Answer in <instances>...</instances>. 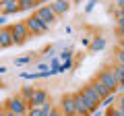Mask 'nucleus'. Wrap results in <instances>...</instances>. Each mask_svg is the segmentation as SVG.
Listing matches in <instances>:
<instances>
[{
    "instance_id": "nucleus-16",
    "label": "nucleus",
    "mask_w": 124,
    "mask_h": 116,
    "mask_svg": "<svg viewBox=\"0 0 124 116\" xmlns=\"http://www.w3.org/2000/svg\"><path fill=\"white\" fill-rule=\"evenodd\" d=\"M33 93H35V87H33V85H23V87H21V91H19V95H21V98L25 99L27 104L31 102V98H33Z\"/></svg>"
},
{
    "instance_id": "nucleus-41",
    "label": "nucleus",
    "mask_w": 124,
    "mask_h": 116,
    "mask_svg": "<svg viewBox=\"0 0 124 116\" xmlns=\"http://www.w3.org/2000/svg\"><path fill=\"white\" fill-rule=\"evenodd\" d=\"M50 2H56V0H50Z\"/></svg>"
},
{
    "instance_id": "nucleus-7",
    "label": "nucleus",
    "mask_w": 124,
    "mask_h": 116,
    "mask_svg": "<svg viewBox=\"0 0 124 116\" xmlns=\"http://www.w3.org/2000/svg\"><path fill=\"white\" fill-rule=\"evenodd\" d=\"M60 110L64 116H77V108H75V93H64L60 98Z\"/></svg>"
},
{
    "instance_id": "nucleus-35",
    "label": "nucleus",
    "mask_w": 124,
    "mask_h": 116,
    "mask_svg": "<svg viewBox=\"0 0 124 116\" xmlns=\"http://www.w3.org/2000/svg\"><path fill=\"white\" fill-rule=\"evenodd\" d=\"M2 73H6V66H0V75H2Z\"/></svg>"
},
{
    "instance_id": "nucleus-24",
    "label": "nucleus",
    "mask_w": 124,
    "mask_h": 116,
    "mask_svg": "<svg viewBox=\"0 0 124 116\" xmlns=\"http://www.w3.org/2000/svg\"><path fill=\"white\" fill-rule=\"evenodd\" d=\"M31 60H33L31 56H21V58L15 60V64H17V66H25V64H31Z\"/></svg>"
},
{
    "instance_id": "nucleus-18",
    "label": "nucleus",
    "mask_w": 124,
    "mask_h": 116,
    "mask_svg": "<svg viewBox=\"0 0 124 116\" xmlns=\"http://www.w3.org/2000/svg\"><path fill=\"white\" fill-rule=\"evenodd\" d=\"M48 62H50V73H52V75H58V73H60V66H62V60L58 56H52Z\"/></svg>"
},
{
    "instance_id": "nucleus-20",
    "label": "nucleus",
    "mask_w": 124,
    "mask_h": 116,
    "mask_svg": "<svg viewBox=\"0 0 124 116\" xmlns=\"http://www.w3.org/2000/svg\"><path fill=\"white\" fill-rule=\"evenodd\" d=\"M27 116H48V114L44 112V108H41V106H29Z\"/></svg>"
},
{
    "instance_id": "nucleus-11",
    "label": "nucleus",
    "mask_w": 124,
    "mask_h": 116,
    "mask_svg": "<svg viewBox=\"0 0 124 116\" xmlns=\"http://www.w3.org/2000/svg\"><path fill=\"white\" fill-rule=\"evenodd\" d=\"M106 46H108L106 37H103V35H95L91 40V44H89V52H91V54H99V52L106 50Z\"/></svg>"
},
{
    "instance_id": "nucleus-38",
    "label": "nucleus",
    "mask_w": 124,
    "mask_h": 116,
    "mask_svg": "<svg viewBox=\"0 0 124 116\" xmlns=\"http://www.w3.org/2000/svg\"><path fill=\"white\" fill-rule=\"evenodd\" d=\"M2 87H4V83H2V81H0V89H2Z\"/></svg>"
},
{
    "instance_id": "nucleus-37",
    "label": "nucleus",
    "mask_w": 124,
    "mask_h": 116,
    "mask_svg": "<svg viewBox=\"0 0 124 116\" xmlns=\"http://www.w3.org/2000/svg\"><path fill=\"white\" fill-rule=\"evenodd\" d=\"M118 108H120V106H118ZM120 112H122V116H124V108H120Z\"/></svg>"
},
{
    "instance_id": "nucleus-36",
    "label": "nucleus",
    "mask_w": 124,
    "mask_h": 116,
    "mask_svg": "<svg viewBox=\"0 0 124 116\" xmlns=\"http://www.w3.org/2000/svg\"><path fill=\"white\" fill-rule=\"evenodd\" d=\"M120 48H122V50H124V41H120Z\"/></svg>"
},
{
    "instance_id": "nucleus-31",
    "label": "nucleus",
    "mask_w": 124,
    "mask_h": 116,
    "mask_svg": "<svg viewBox=\"0 0 124 116\" xmlns=\"http://www.w3.org/2000/svg\"><path fill=\"white\" fill-rule=\"evenodd\" d=\"M114 4H116V8H122L124 10V0H114Z\"/></svg>"
},
{
    "instance_id": "nucleus-22",
    "label": "nucleus",
    "mask_w": 124,
    "mask_h": 116,
    "mask_svg": "<svg viewBox=\"0 0 124 116\" xmlns=\"http://www.w3.org/2000/svg\"><path fill=\"white\" fill-rule=\"evenodd\" d=\"M58 58L60 60H68V58H72V46H68V48H64L60 54H58Z\"/></svg>"
},
{
    "instance_id": "nucleus-32",
    "label": "nucleus",
    "mask_w": 124,
    "mask_h": 116,
    "mask_svg": "<svg viewBox=\"0 0 124 116\" xmlns=\"http://www.w3.org/2000/svg\"><path fill=\"white\" fill-rule=\"evenodd\" d=\"M116 102H118V104H116V106H120V108H124V95H120V98L116 99Z\"/></svg>"
},
{
    "instance_id": "nucleus-14",
    "label": "nucleus",
    "mask_w": 124,
    "mask_h": 116,
    "mask_svg": "<svg viewBox=\"0 0 124 116\" xmlns=\"http://www.w3.org/2000/svg\"><path fill=\"white\" fill-rule=\"evenodd\" d=\"M54 8V13L58 15V17H62V15H66L68 8H70V0H56V2H50Z\"/></svg>"
},
{
    "instance_id": "nucleus-8",
    "label": "nucleus",
    "mask_w": 124,
    "mask_h": 116,
    "mask_svg": "<svg viewBox=\"0 0 124 116\" xmlns=\"http://www.w3.org/2000/svg\"><path fill=\"white\" fill-rule=\"evenodd\" d=\"M75 108H77V116H91L93 114V112L89 110V106H87V102H85V98H83L81 91L75 93Z\"/></svg>"
},
{
    "instance_id": "nucleus-6",
    "label": "nucleus",
    "mask_w": 124,
    "mask_h": 116,
    "mask_svg": "<svg viewBox=\"0 0 124 116\" xmlns=\"http://www.w3.org/2000/svg\"><path fill=\"white\" fill-rule=\"evenodd\" d=\"M25 23H27V27H29V33H31V35H44V33H48V31H50V27H48V25H44V23H41L39 19L35 17V15L27 17V19H25Z\"/></svg>"
},
{
    "instance_id": "nucleus-28",
    "label": "nucleus",
    "mask_w": 124,
    "mask_h": 116,
    "mask_svg": "<svg viewBox=\"0 0 124 116\" xmlns=\"http://www.w3.org/2000/svg\"><path fill=\"white\" fill-rule=\"evenodd\" d=\"M95 6H97V0H87V4H85V13H91Z\"/></svg>"
},
{
    "instance_id": "nucleus-26",
    "label": "nucleus",
    "mask_w": 124,
    "mask_h": 116,
    "mask_svg": "<svg viewBox=\"0 0 124 116\" xmlns=\"http://www.w3.org/2000/svg\"><path fill=\"white\" fill-rule=\"evenodd\" d=\"M35 71H39V73L50 71V62H48V60H46V62H37V64H35Z\"/></svg>"
},
{
    "instance_id": "nucleus-30",
    "label": "nucleus",
    "mask_w": 124,
    "mask_h": 116,
    "mask_svg": "<svg viewBox=\"0 0 124 116\" xmlns=\"http://www.w3.org/2000/svg\"><path fill=\"white\" fill-rule=\"evenodd\" d=\"M6 110V108H4ZM6 116H27V114H21V112H10V110H6Z\"/></svg>"
},
{
    "instance_id": "nucleus-33",
    "label": "nucleus",
    "mask_w": 124,
    "mask_h": 116,
    "mask_svg": "<svg viewBox=\"0 0 124 116\" xmlns=\"http://www.w3.org/2000/svg\"><path fill=\"white\" fill-rule=\"evenodd\" d=\"M6 25V15H0V27Z\"/></svg>"
},
{
    "instance_id": "nucleus-1",
    "label": "nucleus",
    "mask_w": 124,
    "mask_h": 116,
    "mask_svg": "<svg viewBox=\"0 0 124 116\" xmlns=\"http://www.w3.org/2000/svg\"><path fill=\"white\" fill-rule=\"evenodd\" d=\"M10 27V31H13V46H23L27 40H29V27H27L25 21H19V23H13Z\"/></svg>"
},
{
    "instance_id": "nucleus-40",
    "label": "nucleus",
    "mask_w": 124,
    "mask_h": 116,
    "mask_svg": "<svg viewBox=\"0 0 124 116\" xmlns=\"http://www.w3.org/2000/svg\"><path fill=\"white\" fill-rule=\"evenodd\" d=\"M35 4H37V6H39V0H35Z\"/></svg>"
},
{
    "instance_id": "nucleus-13",
    "label": "nucleus",
    "mask_w": 124,
    "mask_h": 116,
    "mask_svg": "<svg viewBox=\"0 0 124 116\" xmlns=\"http://www.w3.org/2000/svg\"><path fill=\"white\" fill-rule=\"evenodd\" d=\"M13 46V31L10 27H0V48H10Z\"/></svg>"
},
{
    "instance_id": "nucleus-3",
    "label": "nucleus",
    "mask_w": 124,
    "mask_h": 116,
    "mask_svg": "<svg viewBox=\"0 0 124 116\" xmlns=\"http://www.w3.org/2000/svg\"><path fill=\"white\" fill-rule=\"evenodd\" d=\"M35 17L39 19L44 25H48V27H52L54 23L58 21V15L54 13L52 4H41V6H37V8H35Z\"/></svg>"
},
{
    "instance_id": "nucleus-19",
    "label": "nucleus",
    "mask_w": 124,
    "mask_h": 116,
    "mask_svg": "<svg viewBox=\"0 0 124 116\" xmlns=\"http://www.w3.org/2000/svg\"><path fill=\"white\" fill-rule=\"evenodd\" d=\"M116 104V91H112V93H108L106 98L101 99V108H110Z\"/></svg>"
},
{
    "instance_id": "nucleus-4",
    "label": "nucleus",
    "mask_w": 124,
    "mask_h": 116,
    "mask_svg": "<svg viewBox=\"0 0 124 116\" xmlns=\"http://www.w3.org/2000/svg\"><path fill=\"white\" fill-rule=\"evenodd\" d=\"M4 108H6V110H10V112H21V114H27L29 104H27L21 95H15V98H6Z\"/></svg>"
},
{
    "instance_id": "nucleus-21",
    "label": "nucleus",
    "mask_w": 124,
    "mask_h": 116,
    "mask_svg": "<svg viewBox=\"0 0 124 116\" xmlns=\"http://www.w3.org/2000/svg\"><path fill=\"white\" fill-rule=\"evenodd\" d=\"M72 66H75V62H72V58H68V60H62L60 73H68V71H72Z\"/></svg>"
},
{
    "instance_id": "nucleus-27",
    "label": "nucleus",
    "mask_w": 124,
    "mask_h": 116,
    "mask_svg": "<svg viewBox=\"0 0 124 116\" xmlns=\"http://www.w3.org/2000/svg\"><path fill=\"white\" fill-rule=\"evenodd\" d=\"M114 56H116V62H122V64H124V50L120 48V46L116 48V54H114Z\"/></svg>"
},
{
    "instance_id": "nucleus-12",
    "label": "nucleus",
    "mask_w": 124,
    "mask_h": 116,
    "mask_svg": "<svg viewBox=\"0 0 124 116\" xmlns=\"http://www.w3.org/2000/svg\"><path fill=\"white\" fill-rule=\"evenodd\" d=\"M48 99H50V93L46 89H35V93H33V98H31L29 106H44Z\"/></svg>"
},
{
    "instance_id": "nucleus-39",
    "label": "nucleus",
    "mask_w": 124,
    "mask_h": 116,
    "mask_svg": "<svg viewBox=\"0 0 124 116\" xmlns=\"http://www.w3.org/2000/svg\"><path fill=\"white\" fill-rule=\"evenodd\" d=\"M75 2H77V4H81V2H83V0H75Z\"/></svg>"
},
{
    "instance_id": "nucleus-34",
    "label": "nucleus",
    "mask_w": 124,
    "mask_h": 116,
    "mask_svg": "<svg viewBox=\"0 0 124 116\" xmlns=\"http://www.w3.org/2000/svg\"><path fill=\"white\" fill-rule=\"evenodd\" d=\"M81 44H83V46H87V48H89V44H91V40H89V37H83V41H81Z\"/></svg>"
},
{
    "instance_id": "nucleus-29",
    "label": "nucleus",
    "mask_w": 124,
    "mask_h": 116,
    "mask_svg": "<svg viewBox=\"0 0 124 116\" xmlns=\"http://www.w3.org/2000/svg\"><path fill=\"white\" fill-rule=\"evenodd\" d=\"M48 116H64V114H62V110H60V106H54L52 110H50V114H48Z\"/></svg>"
},
{
    "instance_id": "nucleus-17",
    "label": "nucleus",
    "mask_w": 124,
    "mask_h": 116,
    "mask_svg": "<svg viewBox=\"0 0 124 116\" xmlns=\"http://www.w3.org/2000/svg\"><path fill=\"white\" fill-rule=\"evenodd\" d=\"M37 4L35 0H19V10L21 13H29V10H35Z\"/></svg>"
},
{
    "instance_id": "nucleus-2",
    "label": "nucleus",
    "mask_w": 124,
    "mask_h": 116,
    "mask_svg": "<svg viewBox=\"0 0 124 116\" xmlns=\"http://www.w3.org/2000/svg\"><path fill=\"white\" fill-rule=\"evenodd\" d=\"M81 93H83V98H85V102H87V106H89L91 112H95L97 108H101V95L93 89L89 83L85 85V87H81Z\"/></svg>"
},
{
    "instance_id": "nucleus-9",
    "label": "nucleus",
    "mask_w": 124,
    "mask_h": 116,
    "mask_svg": "<svg viewBox=\"0 0 124 116\" xmlns=\"http://www.w3.org/2000/svg\"><path fill=\"white\" fill-rule=\"evenodd\" d=\"M21 13L19 10V0H0V15H15Z\"/></svg>"
},
{
    "instance_id": "nucleus-10",
    "label": "nucleus",
    "mask_w": 124,
    "mask_h": 116,
    "mask_svg": "<svg viewBox=\"0 0 124 116\" xmlns=\"http://www.w3.org/2000/svg\"><path fill=\"white\" fill-rule=\"evenodd\" d=\"M110 68H112V73H114L116 81H118V89L116 91H124V64L122 62H114Z\"/></svg>"
},
{
    "instance_id": "nucleus-5",
    "label": "nucleus",
    "mask_w": 124,
    "mask_h": 116,
    "mask_svg": "<svg viewBox=\"0 0 124 116\" xmlns=\"http://www.w3.org/2000/svg\"><path fill=\"white\" fill-rule=\"evenodd\" d=\"M95 79H99L103 85H106L110 91H116L118 89V81H116V77H114V73H112V68L110 66H106V68H101V71L97 73V77Z\"/></svg>"
},
{
    "instance_id": "nucleus-15",
    "label": "nucleus",
    "mask_w": 124,
    "mask_h": 116,
    "mask_svg": "<svg viewBox=\"0 0 124 116\" xmlns=\"http://www.w3.org/2000/svg\"><path fill=\"white\" fill-rule=\"evenodd\" d=\"M89 85H91L93 89H95V91H97L99 95H101V99L106 98L108 93H112V91L108 89V87H106V85H103V83H101V81H99V79H93V81H91V83H89Z\"/></svg>"
},
{
    "instance_id": "nucleus-25",
    "label": "nucleus",
    "mask_w": 124,
    "mask_h": 116,
    "mask_svg": "<svg viewBox=\"0 0 124 116\" xmlns=\"http://www.w3.org/2000/svg\"><path fill=\"white\" fill-rule=\"evenodd\" d=\"M41 54H44L46 58H52V56H56V48H54V46H50V48H44V50H41Z\"/></svg>"
},
{
    "instance_id": "nucleus-23",
    "label": "nucleus",
    "mask_w": 124,
    "mask_h": 116,
    "mask_svg": "<svg viewBox=\"0 0 124 116\" xmlns=\"http://www.w3.org/2000/svg\"><path fill=\"white\" fill-rule=\"evenodd\" d=\"M106 116H122V112H120L118 106H110L106 108Z\"/></svg>"
}]
</instances>
